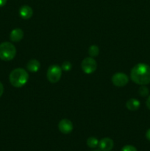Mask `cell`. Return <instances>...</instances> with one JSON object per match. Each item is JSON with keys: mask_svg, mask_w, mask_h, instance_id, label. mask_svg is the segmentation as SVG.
<instances>
[{"mask_svg": "<svg viewBox=\"0 0 150 151\" xmlns=\"http://www.w3.org/2000/svg\"><path fill=\"white\" fill-rule=\"evenodd\" d=\"M130 78L138 85L145 86L150 83V66L144 63H138L131 69Z\"/></svg>", "mask_w": 150, "mask_h": 151, "instance_id": "6da1fadb", "label": "cell"}, {"mask_svg": "<svg viewBox=\"0 0 150 151\" xmlns=\"http://www.w3.org/2000/svg\"><path fill=\"white\" fill-rule=\"evenodd\" d=\"M29 75L25 69L22 68L15 69L10 72L9 75V81L10 84L16 88H21L27 83Z\"/></svg>", "mask_w": 150, "mask_h": 151, "instance_id": "7a4b0ae2", "label": "cell"}, {"mask_svg": "<svg viewBox=\"0 0 150 151\" xmlns=\"http://www.w3.org/2000/svg\"><path fill=\"white\" fill-rule=\"evenodd\" d=\"M16 55V48L12 43L2 42L0 44V59L4 61L13 60Z\"/></svg>", "mask_w": 150, "mask_h": 151, "instance_id": "3957f363", "label": "cell"}, {"mask_svg": "<svg viewBox=\"0 0 150 151\" xmlns=\"http://www.w3.org/2000/svg\"><path fill=\"white\" fill-rule=\"evenodd\" d=\"M62 72H63V70L61 69V66L56 64L51 65L48 68V70L46 72L47 79L51 83H56L61 78Z\"/></svg>", "mask_w": 150, "mask_h": 151, "instance_id": "277c9868", "label": "cell"}, {"mask_svg": "<svg viewBox=\"0 0 150 151\" xmlns=\"http://www.w3.org/2000/svg\"><path fill=\"white\" fill-rule=\"evenodd\" d=\"M81 68L85 74H92L97 68L96 61L92 57L85 58L81 63Z\"/></svg>", "mask_w": 150, "mask_h": 151, "instance_id": "5b68a950", "label": "cell"}, {"mask_svg": "<svg viewBox=\"0 0 150 151\" xmlns=\"http://www.w3.org/2000/svg\"><path fill=\"white\" fill-rule=\"evenodd\" d=\"M111 80L113 85L116 87H124L129 82V78L127 75L122 72L115 73Z\"/></svg>", "mask_w": 150, "mask_h": 151, "instance_id": "8992f818", "label": "cell"}, {"mask_svg": "<svg viewBox=\"0 0 150 151\" xmlns=\"http://www.w3.org/2000/svg\"><path fill=\"white\" fill-rule=\"evenodd\" d=\"M74 125L71 121L68 119H63L58 124V129L63 134H69L73 131Z\"/></svg>", "mask_w": 150, "mask_h": 151, "instance_id": "52a82bcc", "label": "cell"}, {"mask_svg": "<svg viewBox=\"0 0 150 151\" xmlns=\"http://www.w3.org/2000/svg\"><path fill=\"white\" fill-rule=\"evenodd\" d=\"M114 146L113 139L108 137L103 138L99 142V147L101 151H110Z\"/></svg>", "mask_w": 150, "mask_h": 151, "instance_id": "ba28073f", "label": "cell"}, {"mask_svg": "<svg viewBox=\"0 0 150 151\" xmlns=\"http://www.w3.org/2000/svg\"><path fill=\"white\" fill-rule=\"evenodd\" d=\"M19 15L23 19H29L33 15V10L29 5H23L19 9Z\"/></svg>", "mask_w": 150, "mask_h": 151, "instance_id": "9c48e42d", "label": "cell"}, {"mask_svg": "<svg viewBox=\"0 0 150 151\" xmlns=\"http://www.w3.org/2000/svg\"><path fill=\"white\" fill-rule=\"evenodd\" d=\"M24 37V31L20 28L13 29L10 34V39L13 42H19L21 41Z\"/></svg>", "mask_w": 150, "mask_h": 151, "instance_id": "30bf717a", "label": "cell"}, {"mask_svg": "<svg viewBox=\"0 0 150 151\" xmlns=\"http://www.w3.org/2000/svg\"><path fill=\"white\" fill-rule=\"evenodd\" d=\"M141 106V103L138 100L135 98H131L128 100L126 103V107L128 110L131 111H135Z\"/></svg>", "mask_w": 150, "mask_h": 151, "instance_id": "8fae6325", "label": "cell"}, {"mask_svg": "<svg viewBox=\"0 0 150 151\" xmlns=\"http://www.w3.org/2000/svg\"><path fill=\"white\" fill-rule=\"evenodd\" d=\"M41 63L38 60L32 59L26 63V69L30 72H37L40 69Z\"/></svg>", "mask_w": 150, "mask_h": 151, "instance_id": "7c38bea8", "label": "cell"}, {"mask_svg": "<svg viewBox=\"0 0 150 151\" xmlns=\"http://www.w3.org/2000/svg\"><path fill=\"white\" fill-rule=\"evenodd\" d=\"M88 54H89V55L92 58L96 57V56L99 54V48L98 46L91 45V47L88 48Z\"/></svg>", "mask_w": 150, "mask_h": 151, "instance_id": "4fadbf2b", "label": "cell"}, {"mask_svg": "<svg viewBox=\"0 0 150 151\" xmlns=\"http://www.w3.org/2000/svg\"><path fill=\"white\" fill-rule=\"evenodd\" d=\"M87 145L91 148H95L99 145V140L96 137H91L87 139Z\"/></svg>", "mask_w": 150, "mask_h": 151, "instance_id": "5bb4252c", "label": "cell"}, {"mask_svg": "<svg viewBox=\"0 0 150 151\" xmlns=\"http://www.w3.org/2000/svg\"><path fill=\"white\" fill-rule=\"evenodd\" d=\"M149 89L145 86H142L138 88V94L141 97H146L149 95Z\"/></svg>", "mask_w": 150, "mask_h": 151, "instance_id": "9a60e30c", "label": "cell"}, {"mask_svg": "<svg viewBox=\"0 0 150 151\" xmlns=\"http://www.w3.org/2000/svg\"><path fill=\"white\" fill-rule=\"evenodd\" d=\"M72 68L71 63L69 61H65L63 62V64L61 66L62 70L66 71V72H68V71H70Z\"/></svg>", "mask_w": 150, "mask_h": 151, "instance_id": "2e32d148", "label": "cell"}, {"mask_svg": "<svg viewBox=\"0 0 150 151\" xmlns=\"http://www.w3.org/2000/svg\"><path fill=\"white\" fill-rule=\"evenodd\" d=\"M121 151H138V150H137V149L135 148L134 146L128 145L124 146Z\"/></svg>", "mask_w": 150, "mask_h": 151, "instance_id": "e0dca14e", "label": "cell"}, {"mask_svg": "<svg viewBox=\"0 0 150 151\" xmlns=\"http://www.w3.org/2000/svg\"><path fill=\"white\" fill-rule=\"evenodd\" d=\"M3 93H4V86H3V84L0 82V97L2 96Z\"/></svg>", "mask_w": 150, "mask_h": 151, "instance_id": "ac0fdd59", "label": "cell"}, {"mask_svg": "<svg viewBox=\"0 0 150 151\" xmlns=\"http://www.w3.org/2000/svg\"><path fill=\"white\" fill-rule=\"evenodd\" d=\"M146 107L150 110V96L147 98L146 101Z\"/></svg>", "mask_w": 150, "mask_h": 151, "instance_id": "d6986e66", "label": "cell"}, {"mask_svg": "<svg viewBox=\"0 0 150 151\" xmlns=\"http://www.w3.org/2000/svg\"><path fill=\"white\" fill-rule=\"evenodd\" d=\"M146 139L149 141H150V128L149 130H147L146 133Z\"/></svg>", "mask_w": 150, "mask_h": 151, "instance_id": "ffe728a7", "label": "cell"}, {"mask_svg": "<svg viewBox=\"0 0 150 151\" xmlns=\"http://www.w3.org/2000/svg\"><path fill=\"white\" fill-rule=\"evenodd\" d=\"M7 3V0H0V7H4Z\"/></svg>", "mask_w": 150, "mask_h": 151, "instance_id": "44dd1931", "label": "cell"}, {"mask_svg": "<svg viewBox=\"0 0 150 151\" xmlns=\"http://www.w3.org/2000/svg\"><path fill=\"white\" fill-rule=\"evenodd\" d=\"M93 151H101V150H93Z\"/></svg>", "mask_w": 150, "mask_h": 151, "instance_id": "7402d4cb", "label": "cell"}]
</instances>
